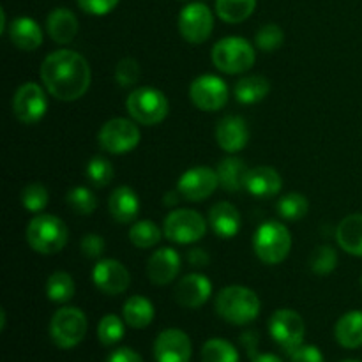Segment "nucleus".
Listing matches in <instances>:
<instances>
[{"label":"nucleus","instance_id":"f257e3e1","mask_svg":"<svg viewBox=\"0 0 362 362\" xmlns=\"http://www.w3.org/2000/svg\"><path fill=\"white\" fill-rule=\"evenodd\" d=\"M41 80L46 90L60 101H76L90 87V66L80 53L59 49L41 64Z\"/></svg>","mask_w":362,"mask_h":362},{"label":"nucleus","instance_id":"f03ea898","mask_svg":"<svg viewBox=\"0 0 362 362\" xmlns=\"http://www.w3.org/2000/svg\"><path fill=\"white\" fill-rule=\"evenodd\" d=\"M216 311L233 325H246L260 315V299L246 286H226L216 297Z\"/></svg>","mask_w":362,"mask_h":362},{"label":"nucleus","instance_id":"7ed1b4c3","mask_svg":"<svg viewBox=\"0 0 362 362\" xmlns=\"http://www.w3.org/2000/svg\"><path fill=\"white\" fill-rule=\"evenodd\" d=\"M69 239L66 223L52 214H37L27 226V243L41 255H53L64 250Z\"/></svg>","mask_w":362,"mask_h":362},{"label":"nucleus","instance_id":"20e7f679","mask_svg":"<svg viewBox=\"0 0 362 362\" xmlns=\"http://www.w3.org/2000/svg\"><path fill=\"white\" fill-rule=\"evenodd\" d=\"M253 247L257 257L264 264L276 265L281 264L290 253L292 237L288 228L279 221H267L258 226L253 237Z\"/></svg>","mask_w":362,"mask_h":362},{"label":"nucleus","instance_id":"39448f33","mask_svg":"<svg viewBox=\"0 0 362 362\" xmlns=\"http://www.w3.org/2000/svg\"><path fill=\"white\" fill-rule=\"evenodd\" d=\"M131 119L144 126H156L166 119L170 105L166 95L154 87H141L131 92L126 101Z\"/></svg>","mask_w":362,"mask_h":362},{"label":"nucleus","instance_id":"423d86ee","mask_svg":"<svg viewBox=\"0 0 362 362\" xmlns=\"http://www.w3.org/2000/svg\"><path fill=\"white\" fill-rule=\"evenodd\" d=\"M255 49L244 37H225L212 48V62L226 74L246 73L255 64Z\"/></svg>","mask_w":362,"mask_h":362},{"label":"nucleus","instance_id":"0eeeda50","mask_svg":"<svg viewBox=\"0 0 362 362\" xmlns=\"http://www.w3.org/2000/svg\"><path fill=\"white\" fill-rule=\"evenodd\" d=\"M87 334V317L78 308H60L49 322V336L59 349H74Z\"/></svg>","mask_w":362,"mask_h":362},{"label":"nucleus","instance_id":"6e6552de","mask_svg":"<svg viewBox=\"0 0 362 362\" xmlns=\"http://www.w3.org/2000/svg\"><path fill=\"white\" fill-rule=\"evenodd\" d=\"M166 239L177 244H193L207 232V221L204 216L191 209H177L165 218L163 226Z\"/></svg>","mask_w":362,"mask_h":362},{"label":"nucleus","instance_id":"1a4fd4ad","mask_svg":"<svg viewBox=\"0 0 362 362\" xmlns=\"http://www.w3.org/2000/svg\"><path fill=\"white\" fill-rule=\"evenodd\" d=\"M140 129H138L136 124L133 120L122 119V117H117V119L103 124L98 134L99 145L106 152L117 156L127 154L133 148H136L140 144Z\"/></svg>","mask_w":362,"mask_h":362},{"label":"nucleus","instance_id":"9d476101","mask_svg":"<svg viewBox=\"0 0 362 362\" xmlns=\"http://www.w3.org/2000/svg\"><path fill=\"white\" fill-rule=\"evenodd\" d=\"M269 332L283 350L292 354L293 350L303 345L306 327H304L303 317L297 311L278 310L272 313L271 320H269Z\"/></svg>","mask_w":362,"mask_h":362},{"label":"nucleus","instance_id":"9b49d317","mask_svg":"<svg viewBox=\"0 0 362 362\" xmlns=\"http://www.w3.org/2000/svg\"><path fill=\"white\" fill-rule=\"evenodd\" d=\"M214 28V16L209 6L202 2L187 4L179 14V32L191 45L207 41Z\"/></svg>","mask_w":362,"mask_h":362},{"label":"nucleus","instance_id":"f8f14e48","mask_svg":"<svg viewBox=\"0 0 362 362\" xmlns=\"http://www.w3.org/2000/svg\"><path fill=\"white\" fill-rule=\"evenodd\" d=\"M48 110L46 94L37 83H23L13 98V113L21 124H37Z\"/></svg>","mask_w":362,"mask_h":362},{"label":"nucleus","instance_id":"ddd939ff","mask_svg":"<svg viewBox=\"0 0 362 362\" xmlns=\"http://www.w3.org/2000/svg\"><path fill=\"white\" fill-rule=\"evenodd\" d=\"M191 101L204 112H218L228 103V87L214 74H204L193 80L189 87Z\"/></svg>","mask_w":362,"mask_h":362},{"label":"nucleus","instance_id":"4468645a","mask_svg":"<svg viewBox=\"0 0 362 362\" xmlns=\"http://www.w3.org/2000/svg\"><path fill=\"white\" fill-rule=\"evenodd\" d=\"M219 186L218 172L207 166H194L180 175L177 191L187 202H202L211 197Z\"/></svg>","mask_w":362,"mask_h":362},{"label":"nucleus","instance_id":"2eb2a0df","mask_svg":"<svg viewBox=\"0 0 362 362\" xmlns=\"http://www.w3.org/2000/svg\"><path fill=\"white\" fill-rule=\"evenodd\" d=\"M191 354L189 336L180 329H166L154 341V359L158 362H189Z\"/></svg>","mask_w":362,"mask_h":362},{"label":"nucleus","instance_id":"dca6fc26","mask_svg":"<svg viewBox=\"0 0 362 362\" xmlns=\"http://www.w3.org/2000/svg\"><path fill=\"white\" fill-rule=\"evenodd\" d=\"M92 281L106 296H119L126 292L131 283L129 271L119 260L106 258L101 260L92 271Z\"/></svg>","mask_w":362,"mask_h":362},{"label":"nucleus","instance_id":"f3484780","mask_svg":"<svg viewBox=\"0 0 362 362\" xmlns=\"http://www.w3.org/2000/svg\"><path fill=\"white\" fill-rule=\"evenodd\" d=\"M212 293V283L209 281L207 276L204 274H187L184 276L175 286V299L180 306L197 310L204 306Z\"/></svg>","mask_w":362,"mask_h":362},{"label":"nucleus","instance_id":"a211bd4d","mask_svg":"<svg viewBox=\"0 0 362 362\" xmlns=\"http://www.w3.org/2000/svg\"><path fill=\"white\" fill-rule=\"evenodd\" d=\"M216 140H218L219 147L230 154L243 151L250 140V129H247L246 120L237 115H228L221 119L216 127Z\"/></svg>","mask_w":362,"mask_h":362},{"label":"nucleus","instance_id":"6ab92c4d","mask_svg":"<svg viewBox=\"0 0 362 362\" xmlns=\"http://www.w3.org/2000/svg\"><path fill=\"white\" fill-rule=\"evenodd\" d=\"M180 271V257L172 247H161L156 251L147 264V274L154 285H168Z\"/></svg>","mask_w":362,"mask_h":362},{"label":"nucleus","instance_id":"aec40b11","mask_svg":"<svg viewBox=\"0 0 362 362\" xmlns=\"http://www.w3.org/2000/svg\"><path fill=\"white\" fill-rule=\"evenodd\" d=\"M281 175L271 166H257L247 170L244 189L257 198H271L281 191Z\"/></svg>","mask_w":362,"mask_h":362},{"label":"nucleus","instance_id":"412c9836","mask_svg":"<svg viewBox=\"0 0 362 362\" xmlns=\"http://www.w3.org/2000/svg\"><path fill=\"white\" fill-rule=\"evenodd\" d=\"M7 34H9L11 42L23 52H34L42 45V30L37 21L32 18L20 16L13 20Z\"/></svg>","mask_w":362,"mask_h":362},{"label":"nucleus","instance_id":"4be33fe9","mask_svg":"<svg viewBox=\"0 0 362 362\" xmlns=\"http://www.w3.org/2000/svg\"><path fill=\"white\" fill-rule=\"evenodd\" d=\"M209 223L221 239H232L240 230V214L228 202H219L209 211Z\"/></svg>","mask_w":362,"mask_h":362},{"label":"nucleus","instance_id":"5701e85b","mask_svg":"<svg viewBox=\"0 0 362 362\" xmlns=\"http://www.w3.org/2000/svg\"><path fill=\"white\" fill-rule=\"evenodd\" d=\"M108 211L117 223H131L140 212V200L131 187L120 186L110 194Z\"/></svg>","mask_w":362,"mask_h":362},{"label":"nucleus","instance_id":"b1692460","mask_svg":"<svg viewBox=\"0 0 362 362\" xmlns=\"http://www.w3.org/2000/svg\"><path fill=\"white\" fill-rule=\"evenodd\" d=\"M49 37L59 45H67L73 41L78 34V18L69 9H53L46 20Z\"/></svg>","mask_w":362,"mask_h":362},{"label":"nucleus","instance_id":"393cba45","mask_svg":"<svg viewBox=\"0 0 362 362\" xmlns=\"http://www.w3.org/2000/svg\"><path fill=\"white\" fill-rule=\"evenodd\" d=\"M339 247L354 257H362V214L346 216L336 230Z\"/></svg>","mask_w":362,"mask_h":362},{"label":"nucleus","instance_id":"a878e982","mask_svg":"<svg viewBox=\"0 0 362 362\" xmlns=\"http://www.w3.org/2000/svg\"><path fill=\"white\" fill-rule=\"evenodd\" d=\"M336 341L343 349H359L362 346V311H349L338 320L334 329Z\"/></svg>","mask_w":362,"mask_h":362},{"label":"nucleus","instance_id":"bb28decb","mask_svg":"<svg viewBox=\"0 0 362 362\" xmlns=\"http://www.w3.org/2000/svg\"><path fill=\"white\" fill-rule=\"evenodd\" d=\"M122 317L129 327L145 329L154 320V306L147 297L133 296L124 303Z\"/></svg>","mask_w":362,"mask_h":362},{"label":"nucleus","instance_id":"cd10ccee","mask_svg":"<svg viewBox=\"0 0 362 362\" xmlns=\"http://www.w3.org/2000/svg\"><path fill=\"white\" fill-rule=\"evenodd\" d=\"M218 179L219 186L230 193H237L244 187V180H246V163L239 158H226L219 163L218 166Z\"/></svg>","mask_w":362,"mask_h":362},{"label":"nucleus","instance_id":"c85d7f7f","mask_svg":"<svg viewBox=\"0 0 362 362\" xmlns=\"http://www.w3.org/2000/svg\"><path fill=\"white\" fill-rule=\"evenodd\" d=\"M271 92V83L265 76L253 74V76L240 78L235 83V99L243 105H253L262 101Z\"/></svg>","mask_w":362,"mask_h":362},{"label":"nucleus","instance_id":"c756f323","mask_svg":"<svg viewBox=\"0 0 362 362\" xmlns=\"http://www.w3.org/2000/svg\"><path fill=\"white\" fill-rule=\"evenodd\" d=\"M257 0H216V13L226 23H240L253 14Z\"/></svg>","mask_w":362,"mask_h":362},{"label":"nucleus","instance_id":"7c9ffc66","mask_svg":"<svg viewBox=\"0 0 362 362\" xmlns=\"http://www.w3.org/2000/svg\"><path fill=\"white\" fill-rule=\"evenodd\" d=\"M202 362H239V352L226 339H209L202 349Z\"/></svg>","mask_w":362,"mask_h":362},{"label":"nucleus","instance_id":"2f4dec72","mask_svg":"<svg viewBox=\"0 0 362 362\" xmlns=\"http://www.w3.org/2000/svg\"><path fill=\"white\" fill-rule=\"evenodd\" d=\"M46 296L52 303H67L74 296V281L67 272H53L46 281Z\"/></svg>","mask_w":362,"mask_h":362},{"label":"nucleus","instance_id":"473e14b6","mask_svg":"<svg viewBox=\"0 0 362 362\" xmlns=\"http://www.w3.org/2000/svg\"><path fill=\"white\" fill-rule=\"evenodd\" d=\"M129 239L140 250H148V247H154L159 243V239H161V230L151 219H141V221L134 223L131 226Z\"/></svg>","mask_w":362,"mask_h":362},{"label":"nucleus","instance_id":"72a5a7b5","mask_svg":"<svg viewBox=\"0 0 362 362\" xmlns=\"http://www.w3.org/2000/svg\"><path fill=\"white\" fill-rule=\"evenodd\" d=\"M308 211H310V204H308L306 197H303L300 193H288L279 198L278 202V214L288 221L303 219Z\"/></svg>","mask_w":362,"mask_h":362},{"label":"nucleus","instance_id":"f704fd0d","mask_svg":"<svg viewBox=\"0 0 362 362\" xmlns=\"http://www.w3.org/2000/svg\"><path fill=\"white\" fill-rule=\"evenodd\" d=\"M66 202L71 207V211H73L74 214H80V216L92 214V212L95 211V205H98L95 194L83 186L73 187V189L67 193Z\"/></svg>","mask_w":362,"mask_h":362},{"label":"nucleus","instance_id":"c9c22d12","mask_svg":"<svg viewBox=\"0 0 362 362\" xmlns=\"http://www.w3.org/2000/svg\"><path fill=\"white\" fill-rule=\"evenodd\" d=\"M98 338L105 346H112L124 338V320L117 315H106L98 325Z\"/></svg>","mask_w":362,"mask_h":362},{"label":"nucleus","instance_id":"e433bc0d","mask_svg":"<svg viewBox=\"0 0 362 362\" xmlns=\"http://www.w3.org/2000/svg\"><path fill=\"white\" fill-rule=\"evenodd\" d=\"M338 265V253L331 246H318L310 258V267L315 274L327 276Z\"/></svg>","mask_w":362,"mask_h":362},{"label":"nucleus","instance_id":"4c0bfd02","mask_svg":"<svg viewBox=\"0 0 362 362\" xmlns=\"http://www.w3.org/2000/svg\"><path fill=\"white\" fill-rule=\"evenodd\" d=\"M113 175H115V172H113L112 163L106 158H103V156H95V158H92L90 161H88L87 177L95 187L108 186V184L112 182Z\"/></svg>","mask_w":362,"mask_h":362},{"label":"nucleus","instance_id":"58836bf2","mask_svg":"<svg viewBox=\"0 0 362 362\" xmlns=\"http://www.w3.org/2000/svg\"><path fill=\"white\" fill-rule=\"evenodd\" d=\"M21 204L32 214H39L45 211L48 205V189L42 184L34 182L28 184L23 191H21Z\"/></svg>","mask_w":362,"mask_h":362},{"label":"nucleus","instance_id":"ea45409f","mask_svg":"<svg viewBox=\"0 0 362 362\" xmlns=\"http://www.w3.org/2000/svg\"><path fill=\"white\" fill-rule=\"evenodd\" d=\"M255 41H257V46L262 52H276V49L283 45V41H285V32H283V28L276 23L264 25V27L258 30Z\"/></svg>","mask_w":362,"mask_h":362},{"label":"nucleus","instance_id":"a19ab883","mask_svg":"<svg viewBox=\"0 0 362 362\" xmlns=\"http://www.w3.org/2000/svg\"><path fill=\"white\" fill-rule=\"evenodd\" d=\"M115 80L120 87H131L140 80V66L134 59H122L115 67Z\"/></svg>","mask_w":362,"mask_h":362},{"label":"nucleus","instance_id":"79ce46f5","mask_svg":"<svg viewBox=\"0 0 362 362\" xmlns=\"http://www.w3.org/2000/svg\"><path fill=\"white\" fill-rule=\"evenodd\" d=\"M119 0H78L81 11L92 16H105L117 7Z\"/></svg>","mask_w":362,"mask_h":362},{"label":"nucleus","instance_id":"37998d69","mask_svg":"<svg viewBox=\"0 0 362 362\" xmlns=\"http://www.w3.org/2000/svg\"><path fill=\"white\" fill-rule=\"evenodd\" d=\"M81 253L85 255L87 258H99L106 250V243L101 235L98 233H88L81 239L80 243Z\"/></svg>","mask_w":362,"mask_h":362},{"label":"nucleus","instance_id":"c03bdc74","mask_svg":"<svg viewBox=\"0 0 362 362\" xmlns=\"http://www.w3.org/2000/svg\"><path fill=\"white\" fill-rule=\"evenodd\" d=\"M292 362H324V356L320 350L313 345H300L299 349L290 354Z\"/></svg>","mask_w":362,"mask_h":362},{"label":"nucleus","instance_id":"a18cd8bd","mask_svg":"<svg viewBox=\"0 0 362 362\" xmlns=\"http://www.w3.org/2000/svg\"><path fill=\"white\" fill-rule=\"evenodd\" d=\"M108 362H144L141 357L134 352L133 349H117L115 352L110 354Z\"/></svg>","mask_w":362,"mask_h":362},{"label":"nucleus","instance_id":"49530a36","mask_svg":"<svg viewBox=\"0 0 362 362\" xmlns=\"http://www.w3.org/2000/svg\"><path fill=\"white\" fill-rule=\"evenodd\" d=\"M240 341H243L244 349L247 350L250 357L253 359V357L257 356V345H258V334H257V332H253V331L244 332V334L240 336Z\"/></svg>","mask_w":362,"mask_h":362},{"label":"nucleus","instance_id":"de8ad7c7","mask_svg":"<svg viewBox=\"0 0 362 362\" xmlns=\"http://www.w3.org/2000/svg\"><path fill=\"white\" fill-rule=\"evenodd\" d=\"M187 262L191 267H205L209 264V255L205 250H191L187 253Z\"/></svg>","mask_w":362,"mask_h":362},{"label":"nucleus","instance_id":"09e8293b","mask_svg":"<svg viewBox=\"0 0 362 362\" xmlns=\"http://www.w3.org/2000/svg\"><path fill=\"white\" fill-rule=\"evenodd\" d=\"M251 362H283L278 356L274 354H257V356L251 359Z\"/></svg>","mask_w":362,"mask_h":362},{"label":"nucleus","instance_id":"8fccbe9b","mask_svg":"<svg viewBox=\"0 0 362 362\" xmlns=\"http://www.w3.org/2000/svg\"><path fill=\"white\" fill-rule=\"evenodd\" d=\"M173 194H175V193H166V197H165V204L166 205H175L177 204V198L175 197H173Z\"/></svg>","mask_w":362,"mask_h":362},{"label":"nucleus","instance_id":"3c124183","mask_svg":"<svg viewBox=\"0 0 362 362\" xmlns=\"http://www.w3.org/2000/svg\"><path fill=\"white\" fill-rule=\"evenodd\" d=\"M343 362H361V361H354V359H350V361H343Z\"/></svg>","mask_w":362,"mask_h":362},{"label":"nucleus","instance_id":"603ef678","mask_svg":"<svg viewBox=\"0 0 362 362\" xmlns=\"http://www.w3.org/2000/svg\"><path fill=\"white\" fill-rule=\"evenodd\" d=\"M180 2H184V0H180Z\"/></svg>","mask_w":362,"mask_h":362},{"label":"nucleus","instance_id":"864d4df0","mask_svg":"<svg viewBox=\"0 0 362 362\" xmlns=\"http://www.w3.org/2000/svg\"><path fill=\"white\" fill-rule=\"evenodd\" d=\"M361 283H362V278H361Z\"/></svg>","mask_w":362,"mask_h":362}]
</instances>
